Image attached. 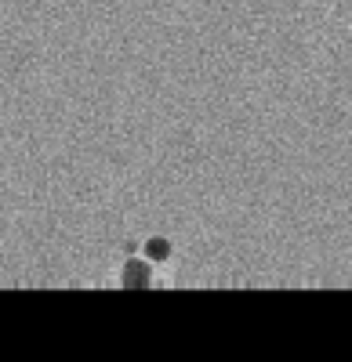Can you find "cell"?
<instances>
[{"instance_id":"cell-1","label":"cell","mask_w":352,"mask_h":362,"mask_svg":"<svg viewBox=\"0 0 352 362\" xmlns=\"http://www.w3.org/2000/svg\"><path fill=\"white\" fill-rule=\"evenodd\" d=\"M149 283H153L149 264L138 261V257H131V261L124 264V272H120V286H124V290H145Z\"/></svg>"},{"instance_id":"cell-2","label":"cell","mask_w":352,"mask_h":362,"mask_svg":"<svg viewBox=\"0 0 352 362\" xmlns=\"http://www.w3.org/2000/svg\"><path fill=\"white\" fill-rule=\"evenodd\" d=\"M149 254L164 257V254H167V243H164V239H153V243H149Z\"/></svg>"}]
</instances>
